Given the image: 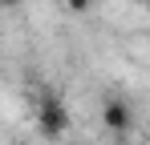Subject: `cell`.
<instances>
[{"label":"cell","instance_id":"1","mask_svg":"<svg viewBox=\"0 0 150 145\" xmlns=\"http://www.w3.org/2000/svg\"><path fill=\"white\" fill-rule=\"evenodd\" d=\"M37 129L49 137V141H57V137H65L69 133V109H65V101L61 97H41L37 101Z\"/></svg>","mask_w":150,"mask_h":145},{"label":"cell","instance_id":"2","mask_svg":"<svg viewBox=\"0 0 150 145\" xmlns=\"http://www.w3.org/2000/svg\"><path fill=\"white\" fill-rule=\"evenodd\" d=\"M101 121H105L110 133H130V125H134V109H130V101H105Z\"/></svg>","mask_w":150,"mask_h":145},{"label":"cell","instance_id":"3","mask_svg":"<svg viewBox=\"0 0 150 145\" xmlns=\"http://www.w3.org/2000/svg\"><path fill=\"white\" fill-rule=\"evenodd\" d=\"M65 4H69V12H89L93 8V0H65Z\"/></svg>","mask_w":150,"mask_h":145},{"label":"cell","instance_id":"4","mask_svg":"<svg viewBox=\"0 0 150 145\" xmlns=\"http://www.w3.org/2000/svg\"><path fill=\"white\" fill-rule=\"evenodd\" d=\"M16 4H21V0H0V8H16Z\"/></svg>","mask_w":150,"mask_h":145}]
</instances>
